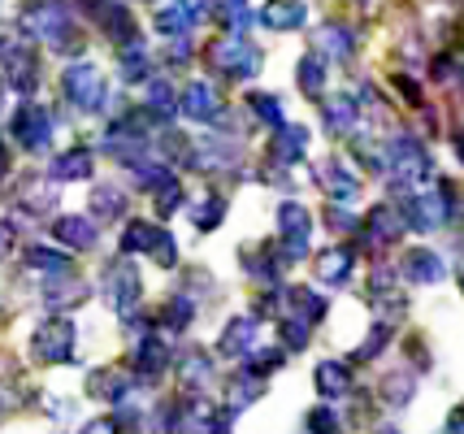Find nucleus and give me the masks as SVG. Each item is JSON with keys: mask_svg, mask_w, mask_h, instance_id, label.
<instances>
[{"mask_svg": "<svg viewBox=\"0 0 464 434\" xmlns=\"http://www.w3.org/2000/svg\"><path fill=\"white\" fill-rule=\"evenodd\" d=\"M174 370H179L182 395H204L208 387H213V378H218L213 356H208L204 348H182V356L174 361Z\"/></svg>", "mask_w": 464, "mask_h": 434, "instance_id": "nucleus-18", "label": "nucleus"}, {"mask_svg": "<svg viewBox=\"0 0 464 434\" xmlns=\"http://www.w3.org/2000/svg\"><path fill=\"white\" fill-rule=\"evenodd\" d=\"M74 343H79V331H74V322L70 317H44L35 334H31V361L35 365H70L74 361Z\"/></svg>", "mask_w": 464, "mask_h": 434, "instance_id": "nucleus-3", "label": "nucleus"}, {"mask_svg": "<svg viewBox=\"0 0 464 434\" xmlns=\"http://www.w3.org/2000/svg\"><path fill=\"white\" fill-rule=\"evenodd\" d=\"M79 434H121V426H118V417H92Z\"/></svg>", "mask_w": 464, "mask_h": 434, "instance_id": "nucleus-49", "label": "nucleus"}, {"mask_svg": "<svg viewBox=\"0 0 464 434\" xmlns=\"http://www.w3.org/2000/svg\"><path fill=\"white\" fill-rule=\"evenodd\" d=\"M456 278H460V291H464V261H460V269H456Z\"/></svg>", "mask_w": 464, "mask_h": 434, "instance_id": "nucleus-59", "label": "nucleus"}, {"mask_svg": "<svg viewBox=\"0 0 464 434\" xmlns=\"http://www.w3.org/2000/svg\"><path fill=\"white\" fill-rule=\"evenodd\" d=\"M0 74H5V83L9 92H18V96H35L40 92V57H35V48H22V43H9V57L0 65Z\"/></svg>", "mask_w": 464, "mask_h": 434, "instance_id": "nucleus-13", "label": "nucleus"}, {"mask_svg": "<svg viewBox=\"0 0 464 434\" xmlns=\"http://www.w3.org/2000/svg\"><path fill=\"white\" fill-rule=\"evenodd\" d=\"M391 83L400 87V96H404V101L412 104V109H421V87L412 83V79H408V74H395V79H391Z\"/></svg>", "mask_w": 464, "mask_h": 434, "instance_id": "nucleus-48", "label": "nucleus"}, {"mask_svg": "<svg viewBox=\"0 0 464 434\" xmlns=\"http://www.w3.org/2000/svg\"><path fill=\"white\" fill-rule=\"evenodd\" d=\"M361 5H364V0H361Z\"/></svg>", "mask_w": 464, "mask_h": 434, "instance_id": "nucleus-61", "label": "nucleus"}, {"mask_svg": "<svg viewBox=\"0 0 464 434\" xmlns=\"http://www.w3.org/2000/svg\"><path fill=\"white\" fill-rule=\"evenodd\" d=\"M161 222H148V217H130L126 222V230H121L118 248L121 256H152V248H157V239H161Z\"/></svg>", "mask_w": 464, "mask_h": 434, "instance_id": "nucleus-29", "label": "nucleus"}, {"mask_svg": "<svg viewBox=\"0 0 464 434\" xmlns=\"http://www.w3.org/2000/svg\"><path fill=\"white\" fill-rule=\"evenodd\" d=\"M179 96L182 92L169 83V79H148V83H143V104H148L157 118H174V113H179Z\"/></svg>", "mask_w": 464, "mask_h": 434, "instance_id": "nucleus-39", "label": "nucleus"}, {"mask_svg": "<svg viewBox=\"0 0 464 434\" xmlns=\"http://www.w3.org/2000/svg\"><path fill=\"white\" fill-rule=\"evenodd\" d=\"M400 274H404L408 283H417V287H439L447 278V261H443V252H434V248H408L404 252V261H400Z\"/></svg>", "mask_w": 464, "mask_h": 434, "instance_id": "nucleus-17", "label": "nucleus"}, {"mask_svg": "<svg viewBox=\"0 0 464 434\" xmlns=\"http://www.w3.org/2000/svg\"><path fill=\"white\" fill-rule=\"evenodd\" d=\"M118 70L126 83H148V70H152V57H148V43L135 35L130 43H121L118 53Z\"/></svg>", "mask_w": 464, "mask_h": 434, "instance_id": "nucleus-37", "label": "nucleus"}, {"mask_svg": "<svg viewBox=\"0 0 464 434\" xmlns=\"http://www.w3.org/2000/svg\"><path fill=\"white\" fill-rule=\"evenodd\" d=\"M5 409H14V395H9V387H0V413Z\"/></svg>", "mask_w": 464, "mask_h": 434, "instance_id": "nucleus-55", "label": "nucleus"}, {"mask_svg": "<svg viewBox=\"0 0 464 434\" xmlns=\"http://www.w3.org/2000/svg\"><path fill=\"white\" fill-rule=\"evenodd\" d=\"M313 387L322 400H347L352 395V365L347 361H322L313 370Z\"/></svg>", "mask_w": 464, "mask_h": 434, "instance_id": "nucleus-30", "label": "nucleus"}, {"mask_svg": "<svg viewBox=\"0 0 464 434\" xmlns=\"http://www.w3.org/2000/svg\"><path fill=\"white\" fill-rule=\"evenodd\" d=\"M256 348H261V317H256V313L230 317L222 326V334H218V352L230 356V361H247Z\"/></svg>", "mask_w": 464, "mask_h": 434, "instance_id": "nucleus-10", "label": "nucleus"}, {"mask_svg": "<svg viewBox=\"0 0 464 434\" xmlns=\"http://www.w3.org/2000/svg\"><path fill=\"white\" fill-rule=\"evenodd\" d=\"M304 430L308 434H343V417L334 404H317V409H308L304 417Z\"/></svg>", "mask_w": 464, "mask_h": 434, "instance_id": "nucleus-42", "label": "nucleus"}, {"mask_svg": "<svg viewBox=\"0 0 464 434\" xmlns=\"http://www.w3.org/2000/svg\"><path fill=\"white\" fill-rule=\"evenodd\" d=\"M247 113L256 118L261 126H269V130H278V126H286V109L278 96H269V92H247Z\"/></svg>", "mask_w": 464, "mask_h": 434, "instance_id": "nucleus-40", "label": "nucleus"}, {"mask_svg": "<svg viewBox=\"0 0 464 434\" xmlns=\"http://www.w3.org/2000/svg\"><path fill=\"white\" fill-rule=\"evenodd\" d=\"M9 174V144H5V135H0V178Z\"/></svg>", "mask_w": 464, "mask_h": 434, "instance_id": "nucleus-54", "label": "nucleus"}, {"mask_svg": "<svg viewBox=\"0 0 464 434\" xmlns=\"http://www.w3.org/2000/svg\"><path fill=\"white\" fill-rule=\"evenodd\" d=\"M101 300L109 304V313L118 322H140V309H143V278L140 269L130 265V256H113L104 261L101 269Z\"/></svg>", "mask_w": 464, "mask_h": 434, "instance_id": "nucleus-1", "label": "nucleus"}, {"mask_svg": "<svg viewBox=\"0 0 464 434\" xmlns=\"http://www.w3.org/2000/svg\"><path fill=\"white\" fill-rule=\"evenodd\" d=\"M325 222H330V227H334V235H356V230H361V222H356V213H347L343 205H330L322 213Z\"/></svg>", "mask_w": 464, "mask_h": 434, "instance_id": "nucleus-47", "label": "nucleus"}, {"mask_svg": "<svg viewBox=\"0 0 464 434\" xmlns=\"http://www.w3.org/2000/svg\"><path fill=\"white\" fill-rule=\"evenodd\" d=\"M308 239H313V213L300 200H283L278 205V248H283L286 265L308 256Z\"/></svg>", "mask_w": 464, "mask_h": 434, "instance_id": "nucleus-9", "label": "nucleus"}, {"mask_svg": "<svg viewBox=\"0 0 464 434\" xmlns=\"http://www.w3.org/2000/svg\"><path fill=\"white\" fill-rule=\"evenodd\" d=\"M92 217L96 222H126V208H130V196L113 183H96L92 187Z\"/></svg>", "mask_w": 464, "mask_h": 434, "instance_id": "nucleus-31", "label": "nucleus"}, {"mask_svg": "<svg viewBox=\"0 0 464 434\" xmlns=\"http://www.w3.org/2000/svg\"><path fill=\"white\" fill-rule=\"evenodd\" d=\"M18 26H22V35L57 48V43L74 31V14H70L65 0H26L18 9Z\"/></svg>", "mask_w": 464, "mask_h": 434, "instance_id": "nucleus-2", "label": "nucleus"}, {"mask_svg": "<svg viewBox=\"0 0 464 434\" xmlns=\"http://www.w3.org/2000/svg\"><path fill=\"white\" fill-rule=\"evenodd\" d=\"M22 269H26L31 278H44V283H53V278H65V274H74V261H70V252H57V248H44V244H31V248L22 252Z\"/></svg>", "mask_w": 464, "mask_h": 434, "instance_id": "nucleus-24", "label": "nucleus"}, {"mask_svg": "<svg viewBox=\"0 0 464 434\" xmlns=\"http://www.w3.org/2000/svg\"><path fill=\"white\" fill-rule=\"evenodd\" d=\"M304 157H308V126L286 122L269 135V161H274V166L291 169V166H300Z\"/></svg>", "mask_w": 464, "mask_h": 434, "instance_id": "nucleus-21", "label": "nucleus"}, {"mask_svg": "<svg viewBox=\"0 0 464 434\" xmlns=\"http://www.w3.org/2000/svg\"><path fill=\"white\" fill-rule=\"evenodd\" d=\"M278 334H283V348L286 352H304L308 348V339H313V326L304 322V317H278Z\"/></svg>", "mask_w": 464, "mask_h": 434, "instance_id": "nucleus-43", "label": "nucleus"}, {"mask_svg": "<svg viewBox=\"0 0 464 434\" xmlns=\"http://www.w3.org/2000/svg\"><path fill=\"white\" fill-rule=\"evenodd\" d=\"M130 326H135V339H130V373L152 387L174 365V352H169V343H165V334L157 326H140V322H130Z\"/></svg>", "mask_w": 464, "mask_h": 434, "instance_id": "nucleus-5", "label": "nucleus"}, {"mask_svg": "<svg viewBox=\"0 0 464 434\" xmlns=\"http://www.w3.org/2000/svg\"><path fill=\"white\" fill-rule=\"evenodd\" d=\"M14 205H18L22 213H31V217L53 213V208H57V183H53V178L44 183L40 174H31V178H22L18 183V200H14Z\"/></svg>", "mask_w": 464, "mask_h": 434, "instance_id": "nucleus-28", "label": "nucleus"}, {"mask_svg": "<svg viewBox=\"0 0 464 434\" xmlns=\"http://www.w3.org/2000/svg\"><path fill=\"white\" fill-rule=\"evenodd\" d=\"M182 196H187V191H182V178H174L169 187H161V191H157V213H161V217H174V213L182 208Z\"/></svg>", "mask_w": 464, "mask_h": 434, "instance_id": "nucleus-46", "label": "nucleus"}, {"mask_svg": "<svg viewBox=\"0 0 464 434\" xmlns=\"http://www.w3.org/2000/svg\"><path fill=\"white\" fill-rule=\"evenodd\" d=\"M208 65L222 74V79H235V83H247L256 70H261V48L247 43L243 35H222L208 48Z\"/></svg>", "mask_w": 464, "mask_h": 434, "instance_id": "nucleus-7", "label": "nucleus"}, {"mask_svg": "<svg viewBox=\"0 0 464 434\" xmlns=\"http://www.w3.org/2000/svg\"><path fill=\"white\" fill-rule=\"evenodd\" d=\"M0 317H5V304H0Z\"/></svg>", "mask_w": 464, "mask_h": 434, "instance_id": "nucleus-60", "label": "nucleus"}, {"mask_svg": "<svg viewBox=\"0 0 464 434\" xmlns=\"http://www.w3.org/2000/svg\"><path fill=\"white\" fill-rule=\"evenodd\" d=\"M61 92H65V101L74 104L79 113H101L104 101H109L104 70L101 65H92V62L65 65V74H61Z\"/></svg>", "mask_w": 464, "mask_h": 434, "instance_id": "nucleus-6", "label": "nucleus"}, {"mask_svg": "<svg viewBox=\"0 0 464 434\" xmlns=\"http://www.w3.org/2000/svg\"><path fill=\"white\" fill-rule=\"evenodd\" d=\"M96 227H101V222H96L92 213H61L57 222H53V239L70 252H92L101 244V230Z\"/></svg>", "mask_w": 464, "mask_h": 434, "instance_id": "nucleus-16", "label": "nucleus"}, {"mask_svg": "<svg viewBox=\"0 0 464 434\" xmlns=\"http://www.w3.org/2000/svg\"><path fill=\"white\" fill-rule=\"evenodd\" d=\"M5 57H9V43L0 40V65H5Z\"/></svg>", "mask_w": 464, "mask_h": 434, "instance_id": "nucleus-58", "label": "nucleus"}, {"mask_svg": "<svg viewBox=\"0 0 464 434\" xmlns=\"http://www.w3.org/2000/svg\"><path fill=\"white\" fill-rule=\"evenodd\" d=\"M317 53L330 57V62H352V53H356V31L343 26V22H325L322 31H317Z\"/></svg>", "mask_w": 464, "mask_h": 434, "instance_id": "nucleus-32", "label": "nucleus"}, {"mask_svg": "<svg viewBox=\"0 0 464 434\" xmlns=\"http://www.w3.org/2000/svg\"><path fill=\"white\" fill-rule=\"evenodd\" d=\"M317 183L330 196V205H356V196H361V174L339 157H325L317 166Z\"/></svg>", "mask_w": 464, "mask_h": 434, "instance_id": "nucleus-14", "label": "nucleus"}, {"mask_svg": "<svg viewBox=\"0 0 464 434\" xmlns=\"http://www.w3.org/2000/svg\"><path fill=\"white\" fill-rule=\"evenodd\" d=\"M295 83L308 101H325V62L322 53H304L300 65H295Z\"/></svg>", "mask_w": 464, "mask_h": 434, "instance_id": "nucleus-38", "label": "nucleus"}, {"mask_svg": "<svg viewBox=\"0 0 464 434\" xmlns=\"http://www.w3.org/2000/svg\"><path fill=\"white\" fill-rule=\"evenodd\" d=\"M391 322H373V331H369V339H364L361 348L352 352V365H369V361H378L386 348H391Z\"/></svg>", "mask_w": 464, "mask_h": 434, "instance_id": "nucleus-41", "label": "nucleus"}, {"mask_svg": "<svg viewBox=\"0 0 464 434\" xmlns=\"http://www.w3.org/2000/svg\"><path fill=\"white\" fill-rule=\"evenodd\" d=\"M87 295H92V287L82 283L79 274H65V278L44 283V287H40V304L48 313H70V309H82V304H87Z\"/></svg>", "mask_w": 464, "mask_h": 434, "instance_id": "nucleus-20", "label": "nucleus"}, {"mask_svg": "<svg viewBox=\"0 0 464 434\" xmlns=\"http://www.w3.org/2000/svg\"><path fill=\"white\" fill-rule=\"evenodd\" d=\"M140 387V378L126 370H109V365H101V370L87 373V382H82V391H87V400L92 404H109V409H118L126 395Z\"/></svg>", "mask_w": 464, "mask_h": 434, "instance_id": "nucleus-12", "label": "nucleus"}, {"mask_svg": "<svg viewBox=\"0 0 464 434\" xmlns=\"http://www.w3.org/2000/svg\"><path fill=\"white\" fill-rule=\"evenodd\" d=\"M352 269H356V252L347 248V244H334V248H325L313 261V274H317V283H325V287H347Z\"/></svg>", "mask_w": 464, "mask_h": 434, "instance_id": "nucleus-25", "label": "nucleus"}, {"mask_svg": "<svg viewBox=\"0 0 464 434\" xmlns=\"http://www.w3.org/2000/svg\"><path fill=\"white\" fill-rule=\"evenodd\" d=\"M9 135L18 140L22 152L44 157V152L53 148V113H48L40 101H22L18 109H14V118H9Z\"/></svg>", "mask_w": 464, "mask_h": 434, "instance_id": "nucleus-8", "label": "nucleus"}, {"mask_svg": "<svg viewBox=\"0 0 464 434\" xmlns=\"http://www.w3.org/2000/svg\"><path fill=\"white\" fill-rule=\"evenodd\" d=\"M361 101L356 96H347V92H334V96H325L322 101V126L330 135H356V126H361Z\"/></svg>", "mask_w": 464, "mask_h": 434, "instance_id": "nucleus-22", "label": "nucleus"}, {"mask_svg": "<svg viewBox=\"0 0 464 434\" xmlns=\"http://www.w3.org/2000/svg\"><path fill=\"white\" fill-rule=\"evenodd\" d=\"M230 421H235V413H230V409H218L213 421H208V434H230Z\"/></svg>", "mask_w": 464, "mask_h": 434, "instance_id": "nucleus-50", "label": "nucleus"}, {"mask_svg": "<svg viewBox=\"0 0 464 434\" xmlns=\"http://www.w3.org/2000/svg\"><path fill=\"white\" fill-rule=\"evenodd\" d=\"M261 22L274 31H300L308 22V9H304V0H269L261 9Z\"/></svg>", "mask_w": 464, "mask_h": 434, "instance_id": "nucleus-36", "label": "nucleus"}, {"mask_svg": "<svg viewBox=\"0 0 464 434\" xmlns=\"http://www.w3.org/2000/svg\"><path fill=\"white\" fill-rule=\"evenodd\" d=\"M265 395V378L261 373H252L243 365L239 373H230V382H226V395H222V409L230 413H243V409H252L256 400Z\"/></svg>", "mask_w": 464, "mask_h": 434, "instance_id": "nucleus-26", "label": "nucleus"}, {"mask_svg": "<svg viewBox=\"0 0 464 434\" xmlns=\"http://www.w3.org/2000/svg\"><path fill=\"white\" fill-rule=\"evenodd\" d=\"M443 434H464V404H460V409H451V413H447Z\"/></svg>", "mask_w": 464, "mask_h": 434, "instance_id": "nucleus-52", "label": "nucleus"}, {"mask_svg": "<svg viewBox=\"0 0 464 434\" xmlns=\"http://www.w3.org/2000/svg\"><path fill=\"white\" fill-rule=\"evenodd\" d=\"M286 356H291V352L278 343V348H256L247 361H243V365H247L252 373H261V378H269V373H278L286 365Z\"/></svg>", "mask_w": 464, "mask_h": 434, "instance_id": "nucleus-44", "label": "nucleus"}, {"mask_svg": "<svg viewBox=\"0 0 464 434\" xmlns=\"http://www.w3.org/2000/svg\"><path fill=\"white\" fill-rule=\"evenodd\" d=\"M286 313L304 317L308 326H317V322H325V313H330V300L317 295L313 287H286Z\"/></svg>", "mask_w": 464, "mask_h": 434, "instance_id": "nucleus-34", "label": "nucleus"}, {"mask_svg": "<svg viewBox=\"0 0 464 434\" xmlns=\"http://www.w3.org/2000/svg\"><path fill=\"white\" fill-rule=\"evenodd\" d=\"M243 274L252 278V283H261V287H278V278H283V269H286V256L278 244H252V248H243Z\"/></svg>", "mask_w": 464, "mask_h": 434, "instance_id": "nucleus-15", "label": "nucleus"}, {"mask_svg": "<svg viewBox=\"0 0 464 434\" xmlns=\"http://www.w3.org/2000/svg\"><path fill=\"white\" fill-rule=\"evenodd\" d=\"M408 356L417 361V370H430V348H425L421 339H408Z\"/></svg>", "mask_w": 464, "mask_h": 434, "instance_id": "nucleus-51", "label": "nucleus"}, {"mask_svg": "<svg viewBox=\"0 0 464 434\" xmlns=\"http://www.w3.org/2000/svg\"><path fill=\"white\" fill-rule=\"evenodd\" d=\"M386 157H391V178L404 187H417L425 178H434V157H430V148L417 140V135H391L386 140Z\"/></svg>", "mask_w": 464, "mask_h": 434, "instance_id": "nucleus-4", "label": "nucleus"}, {"mask_svg": "<svg viewBox=\"0 0 464 434\" xmlns=\"http://www.w3.org/2000/svg\"><path fill=\"white\" fill-rule=\"evenodd\" d=\"M148 261L161 269H179V239H174V230H161V239H157V248H152Z\"/></svg>", "mask_w": 464, "mask_h": 434, "instance_id": "nucleus-45", "label": "nucleus"}, {"mask_svg": "<svg viewBox=\"0 0 464 434\" xmlns=\"http://www.w3.org/2000/svg\"><path fill=\"white\" fill-rule=\"evenodd\" d=\"M9 252H14V227H9V222H0V261H5Z\"/></svg>", "mask_w": 464, "mask_h": 434, "instance_id": "nucleus-53", "label": "nucleus"}, {"mask_svg": "<svg viewBox=\"0 0 464 434\" xmlns=\"http://www.w3.org/2000/svg\"><path fill=\"white\" fill-rule=\"evenodd\" d=\"M179 113L182 118H191V122H213L218 113H222V96H218V87L196 79V83L182 87L179 96Z\"/></svg>", "mask_w": 464, "mask_h": 434, "instance_id": "nucleus-23", "label": "nucleus"}, {"mask_svg": "<svg viewBox=\"0 0 464 434\" xmlns=\"http://www.w3.org/2000/svg\"><path fill=\"white\" fill-rule=\"evenodd\" d=\"M451 148H456V157H460V166H464V130L456 135V140H451Z\"/></svg>", "mask_w": 464, "mask_h": 434, "instance_id": "nucleus-56", "label": "nucleus"}, {"mask_svg": "<svg viewBox=\"0 0 464 434\" xmlns=\"http://www.w3.org/2000/svg\"><path fill=\"white\" fill-rule=\"evenodd\" d=\"M92 174H96V152L87 144L65 148V152H57V157L48 161V178H53V183H87Z\"/></svg>", "mask_w": 464, "mask_h": 434, "instance_id": "nucleus-19", "label": "nucleus"}, {"mask_svg": "<svg viewBox=\"0 0 464 434\" xmlns=\"http://www.w3.org/2000/svg\"><path fill=\"white\" fill-rule=\"evenodd\" d=\"M361 230H364V244L378 252V248H391V244H400L404 239V230H408V222H404V213H400V205H373L369 213H364V222H361Z\"/></svg>", "mask_w": 464, "mask_h": 434, "instance_id": "nucleus-11", "label": "nucleus"}, {"mask_svg": "<svg viewBox=\"0 0 464 434\" xmlns=\"http://www.w3.org/2000/svg\"><path fill=\"white\" fill-rule=\"evenodd\" d=\"M196 322V295L191 291H174L157 313V331L161 334H187Z\"/></svg>", "mask_w": 464, "mask_h": 434, "instance_id": "nucleus-27", "label": "nucleus"}, {"mask_svg": "<svg viewBox=\"0 0 464 434\" xmlns=\"http://www.w3.org/2000/svg\"><path fill=\"white\" fill-rule=\"evenodd\" d=\"M378 395H382L386 409H408V404H412V395H417V373H412V370H391V373H382Z\"/></svg>", "mask_w": 464, "mask_h": 434, "instance_id": "nucleus-35", "label": "nucleus"}, {"mask_svg": "<svg viewBox=\"0 0 464 434\" xmlns=\"http://www.w3.org/2000/svg\"><path fill=\"white\" fill-rule=\"evenodd\" d=\"M226 208H230V200H226L222 191H204L200 200L187 208V217H191V227L200 230V235H213L226 222Z\"/></svg>", "mask_w": 464, "mask_h": 434, "instance_id": "nucleus-33", "label": "nucleus"}, {"mask_svg": "<svg viewBox=\"0 0 464 434\" xmlns=\"http://www.w3.org/2000/svg\"><path fill=\"white\" fill-rule=\"evenodd\" d=\"M373 434H404V430H400V426H378Z\"/></svg>", "mask_w": 464, "mask_h": 434, "instance_id": "nucleus-57", "label": "nucleus"}]
</instances>
